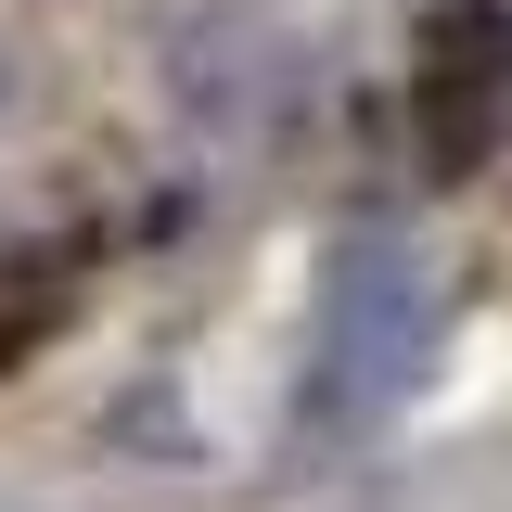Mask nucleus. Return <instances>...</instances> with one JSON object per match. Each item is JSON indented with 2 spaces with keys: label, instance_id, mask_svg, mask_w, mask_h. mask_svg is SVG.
<instances>
[{
  "label": "nucleus",
  "instance_id": "f03ea898",
  "mask_svg": "<svg viewBox=\"0 0 512 512\" xmlns=\"http://www.w3.org/2000/svg\"><path fill=\"white\" fill-rule=\"evenodd\" d=\"M410 116L436 167H474L512 128V0H448L423 26V77H410Z\"/></svg>",
  "mask_w": 512,
  "mask_h": 512
},
{
  "label": "nucleus",
  "instance_id": "f257e3e1",
  "mask_svg": "<svg viewBox=\"0 0 512 512\" xmlns=\"http://www.w3.org/2000/svg\"><path fill=\"white\" fill-rule=\"evenodd\" d=\"M448 346V269L397 231H346L308 295V423H384L410 410Z\"/></svg>",
  "mask_w": 512,
  "mask_h": 512
}]
</instances>
